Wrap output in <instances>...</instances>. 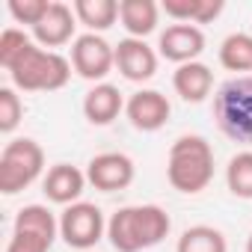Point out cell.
<instances>
[{
  "label": "cell",
  "mask_w": 252,
  "mask_h": 252,
  "mask_svg": "<svg viewBox=\"0 0 252 252\" xmlns=\"http://www.w3.org/2000/svg\"><path fill=\"white\" fill-rule=\"evenodd\" d=\"M172 228L169 214L160 205H128L119 208L107 222V237L116 252H140L158 246Z\"/></svg>",
  "instance_id": "obj_1"
},
{
  "label": "cell",
  "mask_w": 252,
  "mask_h": 252,
  "mask_svg": "<svg viewBox=\"0 0 252 252\" xmlns=\"http://www.w3.org/2000/svg\"><path fill=\"white\" fill-rule=\"evenodd\" d=\"M166 178L178 193H202L214 178V149L199 134H184L172 143L166 160Z\"/></svg>",
  "instance_id": "obj_2"
},
{
  "label": "cell",
  "mask_w": 252,
  "mask_h": 252,
  "mask_svg": "<svg viewBox=\"0 0 252 252\" xmlns=\"http://www.w3.org/2000/svg\"><path fill=\"white\" fill-rule=\"evenodd\" d=\"M12 86L21 92H54L63 89L71 77V60H65L57 51H45L39 45H30L9 68Z\"/></svg>",
  "instance_id": "obj_3"
},
{
  "label": "cell",
  "mask_w": 252,
  "mask_h": 252,
  "mask_svg": "<svg viewBox=\"0 0 252 252\" xmlns=\"http://www.w3.org/2000/svg\"><path fill=\"white\" fill-rule=\"evenodd\" d=\"M214 119L228 140L252 146V74L231 77L217 89Z\"/></svg>",
  "instance_id": "obj_4"
},
{
  "label": "cell",
  "mask_w": 252,
  "mask_h": 252,
  "mask_svg": "<svg viewBox=\"0 0 252 252\" xmlns=\"http://www.w3.org/2000/svg\"><path fill=\"white\" fill-rule=\"evenodd\" d=\"M45 169V152L30 137H15L0 152V193L15 196L30 187Z\"/></svg>",
  "instance_id": "obj_5"
},
{
  "label": "cell",
  "mask_w": 252,
  "mask_h": 252,
  "mask_svg": "<svg viewBox=\"0 0 252 252\" xmlns=\"http://www.w3.org/2000/svg\"><path fill=\"white\" fill-rule=\"evenodd\" d=\"M107 231L104 214L92 202H74L60 217V237L71 249H92Z\"/></svg>",
  "instance_id": "obj_6"
},
{
  "label": "cell",
  "mask_w": 252,
  "mask_h": 252,
  "mask_svg": "<svg viewBox=\"0 0 252 252\" xmlns=\"http://www.w3.org/2000/svg\"><path fill=\"white\" fill-rule=\"evenodd\" d=\"M71 68L83 80H104L116 68V45L98 33H83L71 45Z\"/></svg>",
  "instance_id": "obj_7"
},
{
  "label": "cell",
  "mask_w": 252,
  "mask_h": 252,
  "mask_svg": "<svg viewBox=\"0 0 252 252\" xmlns=\"http://www.w3.org/2000/svg\"><path fill=\"white\" fill-rule=\"evenodd\" d=\"M134 160L122 152H104V155H95L86 166V181L101 190V193H116V190H125L131 187L134 181Z\"/></svg>",
  "instance_id": "obj_8"
},
{
  "label": "cell",
  "mask_w": 252,
  "mask_h": 252,
  "mask_svg": "<svg viewBox=\"0 0 252 252\" xmlns=\"http://www.w3.org/2000/svg\"><path fill=\"white\" fill-rule=\"evenodd\" d=\"M158 51L163 60L178 65L196 63L205 51V33L196 24H169L158 39Z\"/></svg>",
  "instance_id": "obj_9"
},
{
  "label": "cell",
  "mask_w": 252,
  "mask_h": 252,
  "mask_svg": "<svg viewBox=\"0 0 252 252\" xmlns=\"http://www.w3.org/2000/svg\"><path fill=\"white\" fill-rule=\"evenodd\" d=\"M125 113H128L131 125L137 131H160L163 125L169 122V113H172V104L163 92L158 89H140L128 98V104H125Z\"/></svg>",
  "instance_id": "obj_10"
},
{
  "label": "cell",
  "mask_w": 252,
  "mask_h": 252,
  "mask_svg": "<svg viewBox=\"0 0 252 252\" xmlns=\"http://www.w3.org/2000/svg\"><path fill=\"white\" fill-rule=\"evenodd\" d=\"M116 68L131 83L152 80L158 74V54H155L152 45H146V39H131L128 36L116 45Z\"/></svg>",
  "instance_id": "obj_11"
},
{
  "label": "cell",
  "mask_w": 252,
  "mask_h": 252,
  "mask_svg": "<svg viewBox=\"0 0 252 252\" xmlns=\"http://www.w3.org/2000/svg\"><path fill=\"white\" fill-rule=\"evenodd\" d=\"M74 27H77V15L71 6L60 3V0H51V9L48 15L33 27V39L39 42V48H63L65 42H71L74 36Z\"/></svg>",
  "instance_id": "obj_12"
},
{
  "label": "cell",
  "mask_w": 252,
  "mask_h": 252,
  "mask_svg": "<svg viewBox=\"0 0 252 252\" xmlns=\"http://www.w3.org/2000/svg\"><path fill=\"white\" fill-rule=\"evenodd\" d=\"M86 184H89L86 181V172H80L71 163H57V166L48 169V175L42 181V190H45L48 202H57V205H65L68 208V205L80 202Z\"/></svg>",
  "instance_id": "obj_13"
},
{
  "label": "cell",
  "mask_w": 252,
  "mask_h": 252,
  "mask_svg": "<svg viewBox=\"0 0 252 252\" xmlns=\"http://www.w3.org/2000/svg\"><path fill=\"white\" fill-rule=\"evenodd\" d=\"M172 89L181 95V101L199 104L214 89V71L205 63H199V60L196 63H187V65H178L175 74H172Z\"/></svg>",
  "instance_id": "obj_14"
},
{
  "label": "cell",
  "mask_w": 252,
  "mask_h": 252,
  "mask_svg": "<svg viewBox=\"0 0 252 252\" xmlns=\"http://www.w3.org/2000/svg\"><path fill=\"white\" fill-rule=\"evenodd\" d=\"M119 21L128 30L131 39H146L158 30L160 6L155 0H122L119 3Z\"/></svg>",
  "instance_id": "obj_15"
},
{
  "label": "cell",
  "mask_w": 252,
  "mask_h": 252,
  "mask_svg": "<svg viewBox=\"0 0 252 252\" xmlns=\"http://www.w3.org/2000/svg\"><path fill=\"white\" fill-rule=\"evenodd\" d=\"M122 110H125V101L119 86L113 83H95L83 98V116L92 125H110Z\"/></svg>",
  "instance_id": "obj_16"
},
{
  "label": "cell",
  "mask_w": 252,
  "mask_h": 252,
  "mask_svg": "<svg viewBox=\"0 0 252 252\" xmlns=\"http://www.w3.org/2000/svg\"><path fill=\"white\" fill-rule=\"evenodd\" d=\"M222 0H163L160 3V9L169 15V18H175L178 24H211L214 18H220V12H222Z\"/></svg>",
  "instance_id": "obj_17"
},
{
  "label": "cell",
  "mask_w": 252,
  "mask_h": 252,
  "mask_svg": "<svg viewBox=\"0 0 252 252\" xmlns=\"http://www.w3.org/2000/svg\"><path fill=\"white\" fill-rule=\"evenodd\" d=\"M74 15L89 33H104L116 24L119 18V3L116 0H74Z\"/></svg>",
  "instance_id": "obj_18"
},
{
  "label": "cell",
  "mask_w": 252,
  "mask_h": 252,
  "mask_svg": "<svg viewBox=\"0 0 252 252\" xmlns=\"http://www.w3.org/2000/svg\"><path fill=\"white\" fill-rule=\"evenodd\" d=\"M15 231H27V234H39L45 237L51 246L60 234V220L51 214V208L45 205H24L15 217Z\"/></svg>",
  "instance_id": "obj_19"
},
{
  "label": "cell",
  "mask_w": 252,
  "mask_h": 252,
  "mask_svg": "<svg viewBox=\"0 0 252 252\" xmlns=\"http://www.w3.org/2000/svg\"><path fill=\"white\" fill-rule=\"evenodd\" d=\"M220 65L225 71H234L237 77L252 71V36L249 33H231L220 45Z\"/></svg>",
  "instance_id": "obj_20"
},
{
  "label": "cell",
  "mask_w": 252,
  "mask_h": 252,
  "mask_svg": "<svg viewBox=\"0 0 252 252\" xmlns=\"http://www.w3.org/2000/svg\"><path fill=\"white\" fill-rule=\"evenodd\" d=\"M175 252H228V243L222 231L214 225H190L178 237Z\"/></svg>",
  "instance_id": "obj_21"
},
{
  "label": "cell",
  "mask_w": 252,
  "mask_h": 252,
  "mask_svg": "<svg viewBox=\"0 0 252 252\" xmlns=\"http://www.w3.org/2000/svg\"><path fill=\"white\" fill-rule=\"evenodd\" d=\"M225 184L231 196L252 199V152H237L225 166Z\"/></svg>",
  "instance_id": "obj_22"
},
{
  "label": "cell",
  "mask_w": 252,
  "mask_h": 252,
  "mask_svg": "<svg viewBox=\"0 0 252 252\" xmlns=\"http://www.w3.org/2000/svg\"><path fill=\"white\" fill-rule=\"evenodd\" d=\"M24 119V104L18 98V92L12 86H3L0 89V131L3 134H12Z\"/></svg>",
  "instance_id": "obj_23"
},
{
  "label": "cell",
  "mask_w": 252,
  "mask_h": 252,
  "mask_svg": "<svg viewBox=\"0 0 252 252\" xmlns=\"http://www.w3.org/2000/svg\"><path fill=\"white\" fill-rule=\"evenodd\" d=\"M30 45H33V42H30V36H27L24 30H15V27L3 30V33H0V65L9 71L12 63H15Z\"/></svg>",
  "instance_id": "obj_24"
},
{
  "label": "cell",
  "mask_w": 252,
  "mask_h": 252,
  "mask_svg": "<svg viewBox=\"0 0 252 252\" xmlns=\"http://www.w3.org/2000/svg\"><path fill=\"white\" fill-rule=\"evenodd\" d=\"M51 9V0H9V15L18 24H30L36 27Z\"/></svg>",
  "instance_id": "obj_25"
},
{
  "label": "cell",
  "mask_w": 252,
  "mask_h": 252,
  "mask_svg": "<svg viewBox=\"0 0 252 252\" xmlns=\"http://www.w3.org/2000/svg\"><path fill=\"white\" fill-rule=\"evenodd\" d=\"M51 243L39 234H27V231H12V240L6 246V252H48Z\"/></svg>",
  "instance_id": "obj_26"
},
{
  "label": "cell",
  "mask_w": 252,
  "mask_h": 252,
  "mask_svg": "<svg viewBox=\"0 0 252 252\" xmlns=\"http://www.w3.org/2000/svg\"><path fill=\"white\" fill-rule=\"evenodd\" d=\"M246 252H252V234H249V240H246Z\"/></svg>",
  "instance_id": "obj_27"
}]
</instances>
